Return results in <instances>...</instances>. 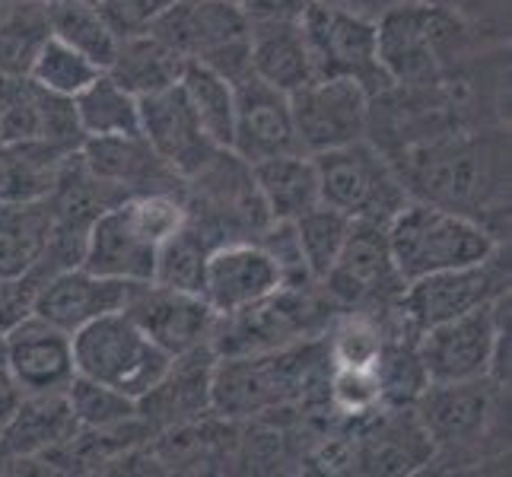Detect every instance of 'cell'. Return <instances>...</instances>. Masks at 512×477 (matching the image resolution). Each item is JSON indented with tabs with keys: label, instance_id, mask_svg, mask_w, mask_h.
Segmentation results:
<instances>
[{
	"label": "cell",
	"instance_id": "cell-13",
	"mask_svg": "<svg viewBox=\"0 0 512 477\" xmlns=\"http://www.w3.org/2000/svg\"><path fill=\"white\" fill-rule=\"evenodd\" d=\"M322 287L334 303H344L350 309H385L398 303L404 280L392 261L382 220H353L338 261L322 277Z\"/></svg>",
	"mask_w": 512,
	"mask_h": 477
},
{
	"label": "cell",
	"instance_id": "cell-35",
	"mask_svg": "<svg viewBox=\"0 0 512 477\" xmlns=\"http://www.w3.org/2000/svg\"><path fill=\"white\" fill-rule=\"evenodd\" d=\"M70 414L80 423V430H121L125 423L137 420V401L115 392L109 385L74 376L64 388Z\"/></svg>",
	"mask_w": 512,
	"mask_h": 477
},
{
	"label": "cell",
	"instance_id": "cell-37",
	"mask_svg": "<svg viewBox=\"0 0 512 477\" xmlns=\"http://www.w3.org/2000/svg\"><path fill=\"white\" fill-rule=\"evenodd\" d=\"M328 401L334 411L347 417H366L382 408L379 379L373 366L331 363L328 369Z\"/></svg>",
	"mask_w": 512,
	"mask_h": 477
},
{
	"label": "cell",
	"instance_id": "cell-29",
	"mask_svg": "<svg viewBox=\"0 0 512 477\" xmlns=\"http://www.w3.org/2000/svg\"><path fill=\"white\" fill-rule=\"evenodd\" d=\"M74 112L83 140L137 137L140 134V99L118 80L102 74L74 96Z\"/></svg>",
	"mask_w": 512,
	"mask_h": 477
},
{
	"label": "cell",
	"instance_id": "cell-16",
	"mask_svg": "<svg viewBox=\"0 0 512 477\" xmlns=\"http://www.w3.org/2000/svg\"><path fill=\"white\" fill-rule=\"evenodd\" d=\"M280 287H284V271L258 239L220 242L204 261L201 299L217 315L239 312Z\"/></svg>",
	"mask_w": 512,
	"mask_h": 477
},
{
	"label": "cell",
	"instance_id": "cell-26",
	"mask_svg": "<svg viewBox=\"0 0 512 477\" xmlns=\"http://www.w3.org/2000/svg\"><path fill=\"white\" fill-rule=\"evenodd\" d=\"M185 58L175 48H169L163 39H156L153 32L125 35L115 45V58L105 67V74L118 80L128 93L153 96L160 90H169L185 74Z\"/></svg>",
	"mask_w": 512,
	"mask_h": 477
},
{
	"label": "cell",
	"instance_id": "cell-34",
	"mask_svg": "<svg viewBox=\"0 0 512 477\" xmlns=\"http://www.w3.org/2000/svg\"><path fill=\"white\" fill-rule=\"evenodd\" d=\"M379 379L382 408H414V401L430 385L427 369L417 357V338H392L385 341L373 363Z\"/></svg>",
	"mask_w": 512,
	"mask_h": 477
},
{
	"label": "cell",
	"instance_id": "cell-36",
	"mask_svg": "<svg viewBox=\"0 0 512 477\" xmlns=\"http://www.w3.org/2000/svg\"><path fill=\"white\" fill-rule=\"evenodd\" d=\"M99 74H102V70L90 58H83L80 51H74L70 45H64L61 39H55V35H51V39L42 45L39 55H35V61H32L26 77L35 86L48 90V93L64 96V99H74Z\"/></svg>",
	"mask_w": 512,
	"mask_h": 477
},
{
	"label": "cell",
	"instance_id": "cell-20",
	"mask_svg": "<svg viewBox=\"0 0 512 477\" xmlns=\"http://www.w3.org/2000/svg\"><path fill=\"white\" fill-rule=\"evenodd\" d=\"M128 287L131 284H125V280L102 277L77 264V268H64L42 280L39 293H35L32 315H39L55 328L74 334L83 325H90L96 318L125 306Z\"/></svg>",
	"mask_w": 512,
	"mask_h": 477
},
{
	"label": "cell",
	"instance_id": "cell-23",
	"mask_svg": "<svg viewBox=\"0 0 512 477\" xmlns=\"http://www.w3.org/2000/svg\"><path fill=\"white\" fill-rule=\"evenodd\" d=\"M252 182L271 223H293L315 204H322L319 169L309 153L261 159L252 166Z\"/></svg>",
	"mask_w": 512,
	"mask_h": 477
},
{
	"label": "cell",
	"instance_id": "cell-32",
	"mask_svg": "<svg viewBox=\"0 0 512 477\" xmlns=\"http://www.w3.org/2000/svg\"><path fill=\"white\" fill-rule=\"evenodd\" d=\"M51 39L48 10L39 0H13L0 10V74L26 77L35 55Z\"/></svg>",
	"mask_w": 512,
	"mask_h": 477
},
{
	"label": "cell",
	"instance_id": "cell-28",
	"mask_svg": "<svg viewBox=\"0 0 512 477\" xmlns=\"http://www.w3.org/2000/svg\"><path fill=\"white\" fill-rule=\"evenodd\" d=\"M55 214L42 201H0V277H23L45 258Z\"/></svg>",
	"mask_w": 512,
	"mask_h": 477
},
{
	"label": "cell",
	"instance_id": "cell-11",
	"mask_svg": "<svg viewBox=\"0 0 512 477\" xmlns=\"http://www.w3.org/2000/svg\"><path fill=\"white\" fill-rule=\"evenodd\" d=\"M503 392L490 376L474 382H430L414 401V414L433 449L478 446L503 423Z\"/></svg>",
	"mask_w": 512,
	"mask_h": 477
},
{
	"label": "cell",
	"instance_id": "cell-25",
	"mask_svg": "<svg viewBox=\"0 0 512 477\" xmlns=\"http://www.w3.org/2000/svg\"><path fill=\"white\" fill-rule=\"evenodd\" d=\"M80 423L70 414L64 392L51 395H23L20 408H13L0 427V449L10 455H39L74 443Z\"/></svg>",
	"mask_w": 512,
	"mask_h": 477
},
{
	"label": "cell",
	"instance_id": "cell-30",
	"mask_svg": "<svg viewBox=\"0 0 512 477\" xmlns=\"http://www.w3.org/2000/svg\"><path fill=\"white\" fill-rule=\"evenodd\" d=\"M51 35L90 58L99 70H105L115 58L118 35L102 16L96 0H51L45 4Z\"/></svg>",
	"mask_w": 512,
	"mask_h": 477
},
{
	"label": "cell",
	"instance_id": "cell-5",
	"mask_svg": "<svg viewBox=\"0 0 512 477\" xmlns=\"http://www.w3.org/2000/svg\"><path fill=\"white\" fill-rule=\"evenodd\" d=\"M309 341L290 347L217 357L210 373V411L220 417H255L306 395L312 379Z\"/></svg>",
	"mask_w": 512,
	"mask_h": 477
},
{
	"label": "cell",
	"instance_id": "cell-24",
	"mask_svg": "<svg viewBox=\"0 0 512 477\" xmlns=\"http://www.w3.org/2000/svg\"><path fill=\"white\" fill-rule=\"evenodd\" d=\"M249 64L252 74L280 93H296L315 80L309 45L299 23H249Z\"/></svg>",
	"mask_w": 512,
	"mask_h": 477
},
{
	"label": "cell",
	"instance_id": "cell-18",
	"mask_svg": "<svg viewBox=\"0 0 512 477\" xmlns=\"http://www.w3.org/2000/svg\"><path fill=\"white\" fill-rule=\"evenodd\" d=\"M140 137L182 182L198 175L220 153L198 125L179 83L153 96H140Z\"/></svg>",
	"mask_w": 512,
	"mask_h": 477
},
{
	"label": "cell",
	"instance_id": "cell-15",
	"mask_svg": "<svg viewBox=\"0 0 512 477\" xmlns=\"http://www.w3.org/2000/svg\"><path fill=\"white\" fill-rule=\"evenodd\" d=\"M121 312H128L131 322L147 334L153 344H160L169 357H182L188 350L210 347V334L217 325V312L210 309L201 293L175 290L156 280L131 284Z\"/></svg>",
	"mask_w": 512,
	"mask_h": 477
},
{
	"label": "cell",
	"instance_id": "cell-41",
	"mask_svg": "<svg viewBox=\"0 0 512 477\" xmlns=\"http://www.w3.org/2000/svg\"><path fill=\"white\" fill-rule=\"evenodd\" d=\"M39 4H51V0H39Z\"/></svg>",
	"mask_w": 512,
	"mask_h": 477
},
{
	"label": "cell",
	"instance_id": "cell-7",
	"mask_svg": "<svg viewBox=\"0 0 512 477\" xmlns=\"http://www.w3.org/2000/svg\"><path fill=\"white\" fill-rule=\"evenodd\" d=\"M147 32L233 83L252 74L249 16L236 0H175Z\"/></svg>",
	"mask_w": 512,
	"mask_h": 477
},
{
	"label": "cell",
	"instance_id": "cell-4",
	"mask_svg": "<svg viewBox=\"0 0 512 477\" xmlns=\"http://www.w3.org/2000/svg\"><path fill=\"white\" fill-rule=\"evenodd\" d=\"M388 249L404 284L436 271L468 268L500 252V239L478 220L411 198L385 223Z\"/></svg>",
	"mask_w": 512,
	"mask_h": 477
},
{
	"label": "cell",
	"instance_id": "cell-42",
	"mask_svg": "<svg viewBox=\"0 0 512 477\" xmlns=\"http://www.w3.org/2000/svg\"><path fill=\"white\" fill-rule=\"evenodd\" d=\"M236 4H239V0H236Z\"/></svg>",
	"mask_w": 512,
	"mask_h": 477
},
{
	"label": "cell",
	"instance_id": "cell-2",
	"mask_svg": "<svg viewBox=\"0 0 512 477\" xmlns=\"http://www.w3.org/2000/svg\"><path fill=\"white\" fill-rule=\"evenodd\" d=\"M182 223L185 201L175 198V191L128 194L93 220L80 264L102 277L144 284L156 274L163 242Z\"/></svg>",
	"mask_w": 512,
	"mask_h": 477
},
{
	"label": "cell",
	"instance_id": "cell-33",
	"mask_svg": "<svg viewBox=\"0 0 512 477\" xmlns=\"http://www.w3.org/2000/svg\"><path fill=\"white\" fill-rule=\"evenodd\" d=\"M290 226H293V236H296L306 271L312 274L315 284H322V277L331 271V264L338 261L344 249L353 220L328 204H315L303 217H296Z\"/></svg>",
	"mask_w": 512,
	"mask_h": 477
},
{
	"label": "cell",
	"instance_id": "cell-22",
	"mask_svg": "<svg viewBox=\"0 0 512 477\" xmlns=\"http://www.w3.org/2000/svg\"><path fill=\"white\" fill-rule=\"evenodd\" d=\"M433 443L411 408H388L360 439L357 462L373 474H411L433 462Z\"/></svg>",
	"mask_w": 512,
	"mask_h": 477
},
{
	"label": "cell",
	"instance_id": "cell-14",
	"mask_svg": "<svg viewBox=\"0 0 512 477\" xmlns=\"http://www.w3.org/2000/svg\"><path fill=\"white\" fill-rule=\"evenodd\" d=\"M290 112L309 156L363 140L369 131V93L347 77H315L299 86L290 93Z\"/></svg>",
	"mask_w": 512,
	"mask_h": 477
},
{
	"label": "cell",
	"instance_id": "cell-3",
	"mask_svg": "<svg viewBox=\"0 0 512 477\" xmlns=\"http://www.w3.org/2000/svg\"><path fill=\"white\" fill-rule=\"evenodd\" d=\"M379 64L392 86H436L468 55V26L433 0H398L376 16Z\"/></svg>",
	"mask_w": 512,
	"mask_h": 477
},
{
	"label": "cell",
	"instance_id": "cell-10",
	"mask_svg": "<svg viewBox=\"0 0 512 477\" xmlns=\"http://www.w3.org/2000/svg\"><path fill=\"white\" fill-rule=\"evenodd\" d=\"M509 331V290L490 303L417 334V357L430 382H474L490 376L497 344Z\"/></svg>",
	"mask_w": 512,
	"mask_h": 477
},
{
	"label": "cell",
	"instance_id": "cell-39",
	"mask_svg": "<svg viewBox=\"0 0 512 477\" xmlns=\"http://www.w3.org/2000/svg\"><path fill=\"white\" fill-rule=\"evenodd\" d=\"M39 284H42V280L35 274L0 277V334L10 331L16 322H23L26 315H32Z\"/></svg>",
	"mask_w": 512,
	"mask_h": 477
},
{
	"label": "cell",
	"instance_id": "cell-38",
	"mask_svg": "<svg viewBox=\"0 0 512 477\" xmlns=\"http://www.w3.org/2000/svg\"><path fill=\"white\" fill-rule=\"evenodd\" d=\"M96 4L118 39H125V35L147 32L175 0H96Z\"/></svg>",
	"mask_w": 512,
	"mask_h": 477
},
{
	"label": "cell",
	"instance_id": "cell-8",
	"mask_svg": "<svg viewBox=\"0 0 512 477\" xmlns=\"http://www.w3.org/2000/svg\"><path fill=\"white\" fill-rule=\"evenodd\" d=\"M319 169L322 204L341 210L350 220H382L388 223L411 201L401 175L373 140H353V144L315 153Z\"/></svg>",
	"mask_w": 512,
	"mask_h": 477
},
{
	"label": "cell",
	"instance_id": "cell-21",
	"mask_svg": "<svg viewBox=\"0 0 512 477\" xmlns=\"http://www.w3.org/2000/svg\"><path fill=\"white\" fill-rule=\"evenodd\" d=\"M217 353L210 347L188 350L172 357L166 376L137 401V417L156 420L163 427L194 423L210 411V373H214Z\"/></svg>",
	"mask_w": 512,
	"mask_h": 477
},
{
	"label": "cell",
	"instance_id": "cell-17",
	"mask_svg": "<svg viewBox=\"0 0 512 477\" xmlns=\"http://www.w3.org/2000/svg\"><path fill=\"white\" fill-rule=\"evenodd\" d=\"M4 373L10 385L23 395L64 392L74 369V341L39 315H26L10 331H4Z\"/></svg>",
	"mask_w": 512,
	"mask_h": 477
},
{
	"label": "cell",
	"instance_id": "cell-6",
	"mask_svg": "<svg viewBox=\"0 0 512 477\" xmlns=\"http://www.w3.org/2000/svg\"><path fill=\"white\" fill-rule=\"evenodd\" d=\"M70 341H74L77 376L109 385L134 401L144 398L172 363L169 353L153 344L121 309L83 325L70 334Z\"/></svg>",
	"mask_w": 512,
	"mask_h": 477
},
{
	"label": "cell",
	"instance_id": "cell-12",
	"mask_svg": "<svg viewBox=\"0 0 512 477\" xmlns=\"http://www.w3.org/2000/svg\"><path fill=\"white\" fill-rule=\"evenodd\" d=\"M506 290H509V264L500 261V252H493L481 264L436 271L404 284L398 296V312L411 325V331L420 334L439 322H449L455 315H465L490 303V299H497Z\"/></svg>",
	"mask_w": 512,
	"mask_h": 477
},
{
	"label": "cell",
	"instance_id": "cell-19",
	"mask_svg": "<svg viewBox=\"0 0 512 477\" xmlns=\"http://www.w3.org/2000/svg\"><path fill=\"white\" fill-rule=\"evenodd\" d=\"M236 86V121H233V150L242 163H261V159L303 153L290 112V96L274 90L271 83L255 74L242 77Z\"/></svg>",
	"mask_w": 512,
	"mask_h": 477
},
{
	"label": "cell",
	"instance_id": "cell-40",
	"mask_svg": "<svg viewBox=\"0 0 512 477\" xmlns=\"http://www.w3.org/2000/svg\"><path fill=\"white\" fill-rule=\"evenodd\" d=\"M319 0H239L249 23H299Z\"/></svg>",
	"mask_w": 512,
	"mask_h": 477
},
{
	"label": "cell",
	"instance_id": "cell-1",
	"mask_svg": "<svg viewBox=\"0 0 512 477\" xmlns=\"http://www.w3.org/2000/svg\"><path fill=\"white\" fill-rule=\"evenodd\" d=\"M388 159L417 201L449 207L487 229L490 217H509V131L503 128H452Z\"/></svg>",
	"mask_w": 512,
	"mask_h": 477
},
{
	"label": "cell",
	"instance_id": "cell-31",
	"mask_svg": "<svg viewBox=\"0 0 512 477\" xmlns=\"http://www.w3.org/2000/svg\"><path fill=\"white\" fill-rule=\"evenodd\" d=\"M182 93L191 105L194 118L204 128V134L214 140L220 150L233 144V121H236V86L217 70L204 64H185V74L179 80Z\"/></svg>",
	"mask_w": 512,
	"mask_h": 477
},
{
	"label": "cell",
	"instance_id": "cell-27",
	"mask_svg": "<svg viewBox=\"0 0 512 477\" xmlns=\"http://www.w3.org/2000/svg\"><path fill=\"white\" fill-rule=\"evenodd\" d=\"M70 156L45 140H0V201L48 198Z\"/></svg>",
	"mask_w": 512,
	"mask_h": 477
},
{
	"label": "cell",
	"instance_id": "cell-9",
	"mask_svg": "<svg viewBox=\"0 0 512 477\" xmlns=\"http://www.w3.org/2000/svg\"><path fill=\"white\" fill-rule=\"evenodd\" d=\"M299 26H303L306 35L315 77L357 80L369 93V99L392 86V80H388L379 64V39L373 16L331 4V0H319L299 20Z\"/></svg>",
	"mask_w": 512,
	"mask_h": 477
}]
</instances>
